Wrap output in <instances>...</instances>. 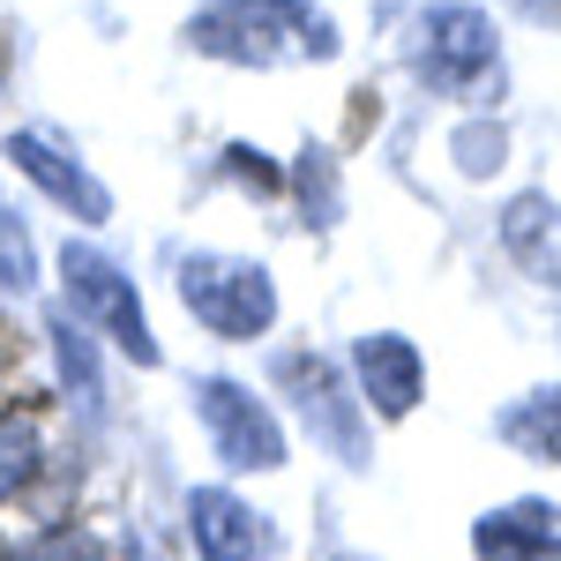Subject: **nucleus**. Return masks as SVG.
Here are the masks:
<instances>
[{
  "label": "nucleus",
  "mask_w": 561,
  "mask_h": 561,
  "mask_svg": "<svg viewBox=\"0 0 561 561\" xmlns=\"http://www.w3.org/2000/svg\"><path fill=\"white\" fill-rule=\"evenodd\" d=\"M31 465H38V434L31 427H0V502L31 479Z\"/></svg>",
  "instance_id": "nucleus-13"
},
{
  "label": "nucleus",
  "mask_w": 561,
  "mask_h": 561,
  "mask_svg": "<svg viewBox=\"0 0 561 561\" xmlns=\"http://www.w3.org/2000/svg\"><path fill=\"white\" fill-rule=\"evenodd\" d=\"M187 531L203 561H270L277 554V524L262 517L255 502L225 494V486H195L187 494Z\"/></svg>",
  "instance_id": "nucleus-6"
},
{
  "label": "nucleus",
  "mask_w": 561,
  "mask_h": 561,
  "mask_svg": "<svg viewBox=\"0 0 561 561\" xmlns=\"http://www.w3.org/2000/svg\"><path fill=\"white\" fill-rule=\"evenodd\" d=\"M479 561H561V510L554 502H502L494 517L472 524Z\"/></svg>",
  "instance_id": "nucleus-9"
},
{
  "label": "nucleus",
  "mask_w": 561,
  "mask_h": 561,
  "mask_svg": "<svg viewBox=\"0 0 561 561\" xmlns=\"http://www.w3.org/2000/svg\"><path fill=\"white\" fill-rule=\"evenodd\" d=\"M517 8H531V15H561V0H517Z\"/></svg>",
  "instance_id": "nucleus-15"
},
{
  "label": "nucleus",
  "mask_w": 561,
  "mask_h": 561,
  "mask_svg": "<svg viewBox=\"0 0 561 561\" xmlns=\"http://www.w3.org/2000/svg\"><path fill=\"white\" fill-rule=\"evenodd\" d=\"M0 285H15V293H31V285H38L31 232H23V217H15V210H0Z\"/></svg>",
  "instance_id": "nucleus-12"
},
{
  "label": "nucleus",
  "mask_w": 561,
  "mask_h": 561,
  "mask_svg": "<svg viewBox=\"0 0 561 561\" xmlns=\"http://www.w3.org/2000/svg\"><path fill=\"white\" fill-rule=\"evenodd\" d=\"M180 300L195 307V322L217 337H262L277 322V285L262 262L232 255H187L180 262Z\"/></svg>",
  "instance_id": "nucleus-2"
},
{
  "label": "nucleus",
  "mask_w": 561,
  "mask_h": 561,
  "mask_svg": "<svg viewBox=\"0 0 561 561\" xmlns=\"http://www.w3.org/2000/svg\"><path fill=\"white\" fill-rule=\"evenodd\" d=\"M195 412H203L217 457H225L232 472H277V465H285V427L270 420V404H262L248 382L203 375V382H195Z\"/></svg>",
  "instance_id": "nucleus-5"
},
{
  "label": "nucleus",
  "mask_w": 561,
  "mask_h": 561,
  "mask_svg": "<svg viewBox=\"0 0 561 561\" xmlns=\"http://www.w3.org/2000/svg\"><path fill=\"white\" fill-rule=\"evenodd\" d=\"M337 561H367V554H337Z\"/></svg>",
  "instance_id": "nucleus-16"
},
{
  "label": "nucleus",
  "mask_w": 561,
  "mask_h": 561,
  "mask_svg": "<svg viewBox=\"0 0 561 561\" xmlns=\"http://www.w3.org/2000/svg\"><path fill=\"white\" fill-rule=\"evenodd\" d=\"M195 45L240 68H277V60H330L337 31L307 0H210L195 15Z\"/></svg>",
  "instance_id": "nucleus-1"
},
{
  "label": "nucleus",
  "mask_w": 561,
  "mask_h": 561,
  "mask_svg": "<svg viewBox=\"0 0 561 561\" xmlns=\"http://www.w3.org/2000/svg\"><path fill=\"white\" fill-rule=\"evenodd\" d=\"M285 397L300 404V420L307 427H322V442L345 457V465H359V420H352V404H345V382L330 375V359L322 352H293L285 367Z\"/></svg>",
  "instance_id": "nucleus-7"
},
{
  "label": "nucleus",
  "mask_w": 561,
  "mask_h": 561,
  "mask_svg": "<svg viewBox=\"0 0 561 561\" xmlns=\"http://www.w3.org/2000/svg\"><path fill=\"white\" fill-rule=\"evenodd\" d=\"M8 158H15L23 173L38 180L45 195H60V210H76L83 225H105V217H113L105 187H98V180H90L83 165H76V158H68V150H60V142H53L45 128H15V135H8Z\"/></svg>",
  "instance_id": "nucleus-8"
},
{
  "label": "nucleus",
  "mask_w": 561,
  "mask_h": 561,
  "mask_svg": "<svg viewBox=\"0 0 561 561\" xmlns=\"http://www.w3.org/2000/svg\"><path fill=\"white\" fill-rule=\"evenodd\" d=\"M502 434L517 442L524 457H561V389H531L524 404H510Z\"/></svg>",
  "instance_id": "nucleus-11"
},
{
  "label": "nucleus",
  "mask_w": 561,
  "mask_h": 561,
  "mask_svg": "<svg viewBox=\"0 0 561 561\" xmlns=\"http://www.w3.org/2000/svg\"><path fill=\"white\" fill-rule=\"evenodd\" d=\"M60 285H68V300H76V322L105 330L128 359L158 367V337H150V322H142V293H135V277L113 255H98V248H76V240H68V255H60Z\"/></svg>",
  "instance_id": "nucleus-3"
},
{
  "label": "nucleus",
  "mask_w": 561,
  "mask_h": 561,
  "mask_svg": "<svg viewBox=\"0 0 561 561\" xmlns=\"http://www.w3.org/2000/svg\"><path fill=\"white\" fill-rule=\"evenodd\" d=\"M420 60H427V83L449 98H494L502 90V45H494V23L479 8H434L420 23Z\"/></svg>",
  "instance_id": "nucleus-4"
},
{
  "label": "nucleus",
  "mask_w": 561,
  "mask_h": 561,
  "mask_svg": "<svg viewBox=\"0 0 561 561\" xmlns=\"http://www.w3.org/2000/svg\"><path fill=\"white\" fill-rule=\"evenodd\" d=\"M352 359H359V389H367L375 412L404 420V412L420 404V352L404 345V337H359Z\"/></svg>",
  "instance_id": "nucleus-10"
},
{
  "label": "nucleus",
  "mask_w": 561,
  "mask_h": 561,
  "mask_svg": "<svg viewBox=\"0 0 561 561\" xmlns=\"http://www.w3.org/2000/svg\"><path fill=\"white\" fill-rule=\"evenodd\" d=\"M15 561H98V539L90 531H53V539H38L31 554H15Z\"/></svg>",
  "instance_id": "nucleus-14"
}]
</instances>
